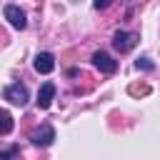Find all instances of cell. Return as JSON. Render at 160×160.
<instances>
[{
  "instance_id": "cell-1",
  "label": "cell",
  "mask_w": 160,
  "mask_h": 160,
  "mask_svg": "<svg viewBox=\"0 0 160 160\" xmlns=\"http://www.w3.org/2000/svg\"><path fill=\"white\" fill-rule=\"evenodd\" d=\"M2 95H5V100H8V102L20 105V108L28 102V88H25L22 82H10V85L2 90Z\"/></svg>"
},
{
  "instance_id": "cell-2",
  "label": "cell",
  "mask_w": 160,
  "mask_h": 160,
  "mask_svg": "<svg viewBox=\"0 0 160 160\" xmlns=\"http://www.w3.org/2000/svg\"><path fill=\"white\" fill-rule=\"evenodd\" d=\"M135 45H138V35H135V32L118 30V32L112 35V48H115L118 52H130Z\"/></svg>"
},
{
  "instance_id": "cell-3",
  "label": "cell",
  "mask_w": 160,
  "mask_h": 160,
  "mask_svg": "<svg viewBox=\"0 0 160 160\" xmlns=\"http://www.w3.org/2000/svg\"><path fill=\"white\" fill-rule=\"evenodd\" d=\"M2 15H5V20L15 28V30H25V25H28V18H25V12L18 8V5H5L2 8Z\"/></svg>"
},
{
  "instance_id": "cell-4",
  "label": "cell",
  "mask_w": 160,
  "mask_h": 160,
  "mask_svg": "<svg viewBox=\"0 0 160 160\" xmlns=\"http://www.w3.org/2000/svg\"><path fill=\"white\" fill-rule=\"evenodd\" d=\"M92 65H95L100 72H105V75H112V72L118 70V62H115L108 52H102V50H98V52L92 55Z\"/></svg>"
},
{
  "instance_id": "cell-5",
  "label": "cell",
  "mask_w": 160,
  "mask_h": 160,
  "mask_svg": "<svg viewBox=\"0 0 160 160\" xmlns=\"http://www.w3.org/2000/svg\"><path fill=\"white\" fill-rule=\"evenodd\" d=\"M52 98H55V85L48 80V82L40 85V90H38V100H35V102H38L40 110H48V108L52 105Z\"/></svg>"
},
{
  "instance_id": "cell-6",
  "label": "cell",
  "mask_w": 160,
  "mask_h": 160,
  "mask_svg": "<svg viewBox=\"0 0 160 160\" xmlns=\"http://www.w3.org/2000/svg\"><path fill=\"white\" fill-rule=\"evenodd\" d=\"M30 140H32V145H35V148H48V145L55 140V130H52V125H42L40 130H35V132H32V138H30Z\"/></svg>"
},
{
  "instance_id": "cell-7",
  "label": "cell",
  "mask_w": 160,
  "mask_h": 160,
  "mask_svg": "<svg viewBox=\"0 0 160 160\" xmlns=\"http://www.w3.org/2000/svg\"><path fill=\"white\" fill-rule=\"evenodd\" d=\"M32 68H35L40 75H48V72L55 70V58H52L50 52H38L35 60H32Z\"/></svg>"
},
{
  "instance_id": "cell-8",
  "label": "cell",
  "mask_w": 160,
  "mask_h": 160,
  "mask_svg": "<svg viewBox=\"0 0 160 160\" xmlns=\"http://www.w3.org/2000/svg\"><path fill=\"white\" fill-rule=\"evenodd\" d=\"M10 130H12V118H10V112L5 110V112H2V135H8Z\"/></svg>"
},
{
  "instance_id": "cell-9",
  "label": "cell",
  "mask_w": 160,
  "mask_h": 160,
  "mask_svg": "<svg viewBox=\"0 0 160 160\" xmlns=\"http://www.w3.org/2000/svg\"><path fill=\"white\" fill-rule=\"evenodd\" d=\"M135 68H138V70H152L155 65L150 62V58H138V62H135Z\"/></svg>"
},
{
  "instance_id": "cell-10",
  "label": "cell",
  "mask_w": 160,
  "mask_h": 160,
  "mask_svg": "<svg viewBox=\"0 0 160 160\" xmlns=\"http://www.w3.org/2000/svg\"><path fill=\"white\" fill-rule=\"evenodd\" d=\"M110 2H112V0H92V8H95V10H105Z\"/></svg>"
},
{
  "instance_id": "cell-11",
  "label": "cell",
  "mask_w": 160,
  "mask_h": 160,
  "mask_svg": "<svg viewBox=\"0 0 160 160\" xmlns=\"http://www.w3.org/2000/svg\"><path fill=\"white\" fill-rule=\"evenodd\" d=\"M15 152H18V148H10V150H2V152H0V160H10V158H12Z\"/></svg>"
}]
</instances>
